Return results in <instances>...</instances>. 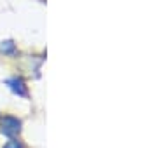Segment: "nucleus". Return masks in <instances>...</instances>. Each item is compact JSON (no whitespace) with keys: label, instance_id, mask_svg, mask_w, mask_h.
Wrapping results in <instances>:
<instances>
[{"label":"nucleus","instance_id":"7ed1b4c3","mask_svg":"<svg viewBox=\"0 0 157 148\" xmlns=\"http://www.w3.org/2000/svg\"><path fill=\"white\" fill-rule=\"evenodd\" d=\"M0 51L4 52V54L14 56V54H16V46H14V42H12V40H6V42H2V46H0Z\"/></svg>","mask_w":157,"mask_h":148},{"label":"nucleus","instance_id":"f03ea898","mask_svg":"<svg viewBox=\"0 0 157 148\" xmlns=\"http://www.w3.org/2000/svg\"><path fill=\"white\" fill-rule=\"evenodd\" d=\"M7 86L11 87V91L14 94H17V96H23V98L28 96V87L25 84V80L19 79V77H14V79L7 80Z\"/></svg>","mask_w":157,"mask_h":148},{"label":"nucleus","instance_id":"20e7f679","mask_svg":"<svg viewBox=\"0 0 157 148\" xmlns=\"http://www.w3.org/2000/svg\"><path fill=\"white\" fill-rule=\"evenodd\" d=\"M4 148H25V146H23L21 141H17V139H11V141H7L6 145H4Z\"/></svg>","mask_w":157,"mask_h":148},{"label":"nucleus","instance_id":"f257e3e1","mask_svg":"<svg viewBox=\"0 0 157 148\" xmlns=\"http://www.w3.org/2000/svg\"><path fill=\"white\" fill-rule=\"evenodd\" d=\"M0 132L9 138L17 136L21 132V120L16 119V117H11V115H6L0 120Z\"/></svg>","mask_w":157,"mask_h":148}]
</instances>
